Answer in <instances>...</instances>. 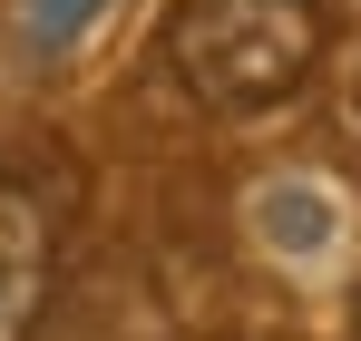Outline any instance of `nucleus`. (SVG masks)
<instances>
[{
    "instance_id": "3",
    "label": "nucleus",
    "mask_w": 361,
    "mask_h": 341,
    "mask_svg": "<svg viewBox=\"0 0 361 341\" xmlns=\"http://www.w3.org/2000/svg\"><path fill=\"white\" fill-rule=\"evenodd\" d=\"M244 225L274 264H322L342 244V185L332 175H264L244 195Z\"/></svg>"
},
{
    "instance_id": "2",
    "label": "nucleus",
    "mask_w": 361,
    "mask_h": 341,
    "mask_svg": "<svg viewBox=\"0 0 361 341\" xmlns=\"http://www.w3.org/2000/svg\"><path fill=\"white\" fill-rule=\"evenodd\" d=\"M59 273V195L39 175H0V341H30Z\"/></svg>"
},
{
    "instance_id": "5",
    "label": "nucleus",
    "mask_w": 361,
    "mask_h": 341,
    "mask_svg": "<svg viewBox=\"0 0 361 341\" xmlns=\"http://www.w3.org/2000/svg\"><path fill=\"white\" fill-rule=\"evenodd\" d=\"M108 0H10V39H20V58H59L88 39V20H98Z\"/></svg>"
},
{
    "instance_id": "4",
    "label": "nucleus",
    "mask_w": 361,
    "mask_h": 341,
    "mask_svg": "<svg viewBox=\"0 0 361 341\" xmlns=\"http://www.w3.org/2000/svg\"><path fill=\"white\" fill-rule=\"evenodd\" d=\"M30 341H166V322H157V302L137 283H98V292H78L49 332H30Z\"/></svg>"
},
{
    "instance_id": "6",
    "label": "nucleus",
    "mask_w": 361,
    "mask_h": 341,
    "mask_svg": "<svg viewBox=\"0 0 361 341\" xmlns=\"http://www.w3.org/2000/svg\"><path fill=\"white\" fill-rule=\"evenodd\" d=\"M352 332H361V302H352Z\"/></svg>"
},
{
    "instance_id": "1",
    "label": "nucleus",
    "mask_w": 361,
    "mask_h": 341,
    "mask_svg": "<svg viewBox=\"0 0 361 341\" xmlns=\"http://www.w3.org/2000/svg\"><path fill=\"white\" fill-rule=\"evenodd\" d=\"M322 58V10L312 0H185L166 20V68L195 108L264 117L283 108Z\"/></svg>"
}]
</instances>
